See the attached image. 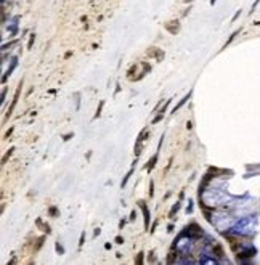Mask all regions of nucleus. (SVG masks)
Listing matches in <instances>:
<instances>
[{
  "label": "nucleus",
  "mask_w": 260,
  "mask_h": 265,
  "mask_svg": "<svg viewBox=\"0 0 260 265\" xmlns=\"http://www.w3.org/2000/svg\"><path fill=\"white\" fill-rule=\"evenodd\" d=\"M21 87H23V80L19 82V85H18V88H16V92H14V97H13V101H12V105H10V108H8V113L5 114V121H8L10 117H12V113H13V109H14V106H16V103H18V100H19V93H21Z\"/></svg>",
  "instance_id": "obj_1"
},
{
  "label": "nucleus",
  "mask_w": 260,
  "mask_h": 265,
  "mask_svg": "<svg viewBox=\"0 0 260 265\" xmlns=\"http://www.w3.org/2000/svg\"><path fill=\"white\" fill-rule=\"evenodd\" d=\"M185 235H186L188 238H193V240H194V238H199L201 235H202V230H201V228L197 227L196 223H191V225H188V227H186Z\"/></svg>",
  "instance_id": "obj_2"
},
{
  "label": "nucleus",
  "mask_w": 260,
  "mask_h": 265,
  "mask_svg": "<svg viewBox=\"0 0 260 265\" xmlns=\"http://www.w3.org/2000/svg\"><path fill=\"white\" fill-rule=\"evenodd\" d=\"M138 204H140L141 211H143V217H145V228H146V230H149V209H148V206L145 204V201H138Z\"/></svg>",
  "instance_id": "obj_3"
},
{
  "label": "nucleus",
  "mask_w": 260,
  "mask_h": 265,
  "mask_svg": "<svg viewBox=\"0 0 260 265\" xmlns=\"http://www.w3.org/2000/svg\"><path fill=\"white\" fill-rule=\"evenodd\" d=\"M166 29L170 32V34H177V32L180 31V23H178L177 19H175V21H169V23H166Z\"/></svg>",
  "instance_id": "obj_4"
},
{
  "label": "nucleus",
  "mask_w": 260,
  "mask_h": 265,
  "mask_svg": "<svg viewBox=\"0 0 260 265\" xmlns=\"http://www.w3.org/2000/svg\"><path fill=\"white\" fill-rule=\"evenodd\" d=\"M148 55H149V56H154L157 61H162L164 60V51L161 48H156V47H153L151 50H148Z\"/></svg>",
  "instance_id": "obj_5"
},
{
  "label": "nucleus",
  "mask_w": 260,
  "mask_h": 265,
  "mask_svg": "<svg viewBox=\"0 0 260 265\" xmlns=\"http://www.w3.org/2000/svg\"><path fill=\"white\" fill-rule=\"evenodd\" d=\"M16 64H18V58L14 56V58H12V66H10V68L6 69V72H5V74H3V77H2V82H6V79H8V76L13 72V69L16 68Z\"/></svg>",
  "instance_id": "obj_6"
},
{
  "label": "nucleus",
  "mask_w": 260,
  "mask_h": 265,
  "mask_svg": "<svg viewBox=\"0 0 260 265\" xmlns=\"http://www.w3.org/2000/svg\"><path fill=\"white\" fill-rule=\"evenodd\" d=\"M191 93H193V90H189V92H188V95H185V97H183V98H181V100H180V101H178V105H177V106H175V108H174V109H172V113H174V114H175V113H177V111H178V109H180V108H181V106H183V105H185V103H186V101H188V100H189V98H191Z\"/></svg>",
  "instance_id": "obj_7"
},
{
  "label": "nucleus",
  "mask_w": 260,
  "mask_h": 265,
  "mask_svg": "<svg viewBox=\"0 0 260 265\" xmlns=\"http://www.w3.org/2000/svg\"><path fill=\"white\" fill-rule=\"evenodd\" d=\"M157 157H159V153H156L154 156L151 157V161H148V165H146V169H148L149 172H151L153 169H154V165H156V162H157Z\"/></svg>",
  "instance_id": "obj_8"
},
{
  "label": "nucleus",
  "mask_w": 260,
  "mask_h": 265,
  "mask_svg": "<svg viewBox=\"0 0 260 265\" xmlns=\"http://www.w3.org/2000/svg\"><path fill=\"white\" fill-rule=\"evenodd\" d=\"M239 32H241V29H236V31H234V32H233V34H231V35H230V37H228V40H226V42H225V45H223V48H226V47H228V45H230V43H231V42H233V40H234V39H236V35H238V34H239Z\"/></svg>",
  "instance_id": "obj_9"
},
{
  "label": "nucleus",
  "mask_w": 260,
  "mask_h": 265,
  "mask_svg": "<svg viewBox=\"0 0 260 265\" xmlns=\"http://www.w3.org/2000/svg\"><path fill=\"white\" fill-rule=\"evenodd\" d=\"M132 174H133V167H132V169H130V170H129V172H127V175H125V177H124V180H122V183H120V188H124V186H125V185H127V182H129V178H130V175H132Z\"/></svg>",
  "instance_id": "obj_10"
},
{
  "label": "nucleus",
  "mask_w": 260,
  "mask_h": 265,
  "mask_svg": "<svg viewBox=\"0 0 260 265\" xmlns=\"http://www.w3.org/2000/svg\"><path fill=\"white\" fill-rule=\"evenodd\" d=\"M13 151H14V148H10L8 151L5 153V156L2 157V165H3V164H6V159H8V157L12 156V154H13Z\"/></svg>",
  "instance_id": "obj_11"
},
{
  "label": "nucleus",
  "mask_w": 260,
  "mask_h": 265,
  "mask_svg": "<svg viewBox=\"0 0 260 265\" xmlns=\"http://www.w3.org/2000/svg\"><path fill=\"white\" fill-rule=\"evenodd\" d=\"M180 206H181V204H180V202H177V204H175V206H174V207H172V209H170V214H169V217H174L175 214H177V211H178V209H180Z\"/></svg>",
  "instance_id": "obj_12"
},
{
  "label": "nucleus",
  "mask_w": 260,
  "mask_h": 265,
  "mask_svg": "<svg viewBox=\"0 0 260 265\" xmlns=\"http://www.w3.org/2000/svg\"><path fill=\"white\" fill-rule=\"evenodd\" d=\"M103 106H104V101L101 100V101H100V106H98V109H97V113H95V119H98V117H100V114H101V109H103Z\"/></svg>",
  "instance_id": "obj_13"
},
{
  "label": "nucleus",
  "mask_w": 260,
  "mask_h": 265,
  "mask_svg": "<svg viewBox=\"0 0 260 265\" xmlns=\"http://www.w3.org/2000/svg\"><path fill=\"white\" fill-rule=\"evenodd\" d=\"M14 43H18V40H13V42H10V43H3V45H2V50H3V51H5V50H8L10 47H13V45H14Z\"/></svg>",
  "instance_id": "obj_14"
},
{
  "label": "nucleus",
  "mask_w": 260,
  "mask_h": 265,
  "mask_svg": "<svg viewBox=\"0 0 260 265\" xmlns=\"http://www.w3.org/2000/svg\"><path fill=\"white\" fill-rule=\"evenodd\" d=\"M34 40H35V34H31V37H29V42H27V48L31 50L32 45H34Z\"/></svg>",
  "instance_id": "obj_15"
},
{
  "label": "nucleus",
  "mask_w": 260,
  "mask_h": 265,
  "mask_svg": "<svg viewBox=\"0 0 260 265\" xmlns=\"http://www.w3.org/2000/svg\"><path fill=\"white\" fill-rule=\"evenodd\" d=\"M162 117H164V113H159V114H157V116L154 117V119H153V124H157L161 119H162Z\"/></svg>",
  "instance_id": "obj_16"
},
{
  "label": "nucleus",
  "mask_w": 260,
  "mask_h": 265,
  "mask_svg": "<svg viewBox=\"0 0 260 265\" xmlns=\"http://www.w3.org/2000/svg\"><path fill=\"white\" fill-rule=\"evenodd\" d=\"M143 256H145V254L140 252V254H138V257L135 259V262H137V264H143Z\"/></svg>",
  "instance_id": "obj_17"
},
{
  "label": "nucleus",
  "mask_w": 260,
  "mask_h": 265,
  "mask_svg": "<svg viewBox=\"0 0 260 265\" xmlns=\"http://www.w3.org/2000/svg\"><path fill=\"white\" fill-rule=\"evenodd\" d=\"M55 248H56V251L60 252V254H63L64 252V249H63V246L60 244V243H56V244H55Z\"/></svg>",
  "instance_id": "obj_18"
},
{
  "label": "nucleus",
  "mask_w": 260,
  "mask_h": 265,
  "mask_svg": "<svg viewBox=\"0 0 260 265\" xmlns=\"http://www.w3.org/2000/svg\"><path fill=\"white\" fill-rule=\"evenodd\" d=\"M153 188H154V182H149V196H153V194H154V191H153Z\"/></svg>",
  "instance_id": "obj_19"
},
{
  "label": "nucleus",
  "mask_w": 260,
  "mask_h": 265,
  "mask_svg": "<svg viewBox=\"0 0 260 265\" xmlns=\"http://www.w3.org/2000/svg\"><path fill=\"white\" fill-rule=\"evenodd\" d=\"M135 69H137V64H133V66H132V68L129 69V72H127V76H129V77H132V74H133V72H135Z\"/></svg>",
  "instance_id": "obj_20"
},
{
  "label": "nucleus",
  "mask_w": 260,
  "mask_h": 265,
  "mask_svg": "<svg viewBox=\"0 0 260 265\" xmlns=\"http://www.w3.org/2000/svg\"><path fill=\"white\" fill-rule=\"evenodd\" d=\"M56 214H58V209H56V207H50V215H52V217H56Z\"/></svg>",
  "instance_id": "obj_21"
},
{
  "label": "nucleus",
  "mask_w": 260,
  "mask_h": 265,
  "mask_svg": "<svg viewBox=\"0 0 260 265\" xmlns=\"http://www.w3.org/2000/svg\"><path fill=\"white\" fill-rule=\"evenodd\" d=\"M84 240H85V233L82 231V235H80V241H79V248H82V244H84Z\"/></svg>",
  "instance_id": "obj_22"
},
{
  "label": "nucleus",
  "mask_w": 260,
  "mask_h": 265,
  "mask_svg": "<svg viewBox=\"0 0 260 265\" xmlns=\"http://www.w3.org/2000/svg\"><path fill=\"white\" fill-rule=\"evenodd\" d=\"M259 3H260V0H255V2H254V5H252V10H251V14L255 12V8H257V5H259Z\"/></svg>",
  "instance_id": "obj_23"
},
{
  "label": "nucleus",
  "mask_w": 260,
  "mask_h": 265,
  "mask_svg": "<svg viewBox=\"0 0 260 265\" xmlns=\"http://www.w3.org/2000/svg\"><path fill=\"white\" fill-rule=\"evenodd\" d=\"M239 14H241V10H238V12H236V13H234V16H233V19H231V21H233V23H234V21H236V19H238V18H239Z\"/></svg>",
  "instance_id": "obj_24"
},
{
  "label": "nucleus",
  "mask_w": 260,
  "mask_h": 265,
  "mask_svg": "<svg viewBox=\"0 0 260 265\" xmlns=\"http://www.w3.org/2000/svg\"><path fill=\"white\" fill-rule=\"evenodd\" d=\"M72 137H74V134H68V135H64L63 140H64V142H68V140H71Z\"/></svg>",
  "instance_id": "obj_25"
},
{
  "label": "nucleus",
  "mask_w": 260,
  "mask_h": 265,
  "mask_svg": "<svg viewBox=\"0 0 260 265\" xmlns=\"http://www.w3.org/2000/svg\"><path fill=\"white\" fill-rule=\"evenodd\" d=\"M116 243H117V244H122V243H124V238H122V236H117V238H116Z\"/></svg>",
  "instance_id": "obj_26"
},
{
  "label": "nucleus",
  "mask_w": 260,
  "mask_h": 265,
  "mask_svg": "<svg viewBox=\"0 0 260 265\" xmlns=\"http://www.w3.org/2000/svg\"><path fill=\"white\" fill-rule=\"evenodd\" d=\"M5 95H6V87L3 88V92H2V103H3V100H5Z\"/></svg>",
  "instance_id": "obj_27"
},
{
  "label": "nucleus",
  "mask_w": 260,
  "mask_h": 265,
  "mask_svg": "<svg viewBox=\"0 0 260 265\" xmlns=\"http://www.w3.org/2000/svg\"><path fill=\"white\" fill-rule=\"evenodd\" d=\"M71 55H72V51H66V55H64V60H68V58H71Z\"/></svg>",
  "instance_id": "obj_28"
},
{
  "label": "nucleus",
  "mask_w": 260,
  "mask_h": 265,
  "mask_svg": "<svg viewBox=\"0 0 260 265\" xmlns=\"http://www.w3.org/2000/svg\"><path fill=\"white\" fill-rule=\"evenodd\" d=\"M12 132H13V127H12V129H10V130H8V132H6V134H5V138H8V137H10V135H12Z\"/></svg>",
  "instance_id": "obj_29"
},
{
  "label": "nucleus",
  "mask_w": 260,
  "mask_h": 265,
  "mask_svg": "<svg viewBox=\"0 0 260 265\" xmlns=\"http://www.w3.org/2000/svg\"><path fill=\"white\" fill-rule=\"evenodd\" d=\"M124 225H125V220H120V222H119V228H124Z\"/></svg>",
  "instance_id": "obj_30"
},
{
  "label": "nucleus",
  "mask_w": 260,
  "mask_h": 265,
  "mask_svg": "<svg viewBox=\"0 0 260 265\" xmlns=\"http://www.w3.org/2000/svg\"><path fill=\"white\" fill-rule=\"evenodd\" d=\"M135 215H137V212H135V211H132V214H130V220H133V219H135Z\"/></svg>",
  "instance_id": "obj_31"
},
{
  "label": "nucleus",
  "mask_w": 260,
  "mask_h": 265,
  "mask_svg": "<svg viewBox=\"0 0 260 265\" xmlns=\"http://www.w3.org/2000/svg\"><path fill=\"white\" fill-rule=\"evenodd\" d=\"M100 233H101V230H100V228H97V230H95V236H98Z\"/></svg>",
  "instance_id": "obj_32"
},
{
  "label": "nucleus",
  "mask_w": 260,
  "mask_h": 265,
  "mask_svg": "<svg viewBox=\"0 0 260 265\" xmlns=\"http://www.w3.org/2000/svg\"><path fill=\"white\" fill-rule=\"evenodd\" d=\"M191 127H193V124H191V122H186V129H188V130H189Z\"/></svg>",
  "instance_id": "obj_33"
},
{
  "label": "nucleus",
  "mask_w": 260,
  "mask_h": 265,
  "mask_svg": "<svg viewBox=\"0 0 260 265\" xmlns=\"http://www.w3.org/2000/svg\"><path fill=\"white\" fill-rule=\"evenodd\" d=\"M215 2H217V0H210V5H215Z\"/></svg>",
  "instance_id": "obj_34"
}]
</instances>
